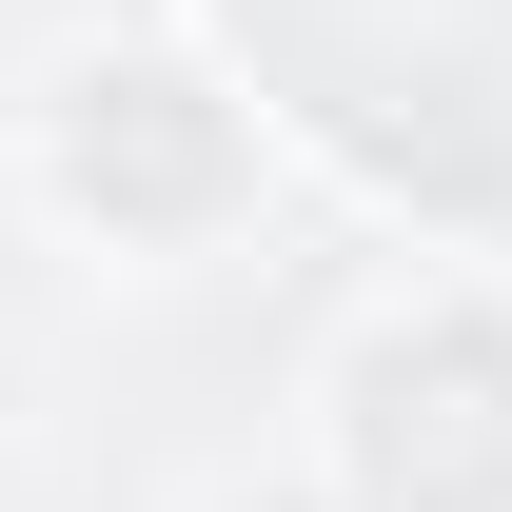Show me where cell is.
Masks as SVG:
<instances>
[{"mask_svg": "<svg viewBox=\"0 0 512 512\" xmlns=\"http://www.w3.org/2000/svg\"><path fill=\"white\" fill-rule=\"evenodd\" d=\"M217 178H237V138L197 119V79H79L60 99V197L79 217L178 237V217H217Z\"/></svg>", "mask_w": 512, "mask_h": 512, "instance_id": "obj_1", "label": "cell"}, {"mask_svg": "<svg viewBox=\"0 0 512 512\" xmlns=\"http://www.w3.org/2000/svg\"><path fill=\"white\" fill-rule=\"evenodd\" d=\"M99 20L119 0H0V119H60L79 79H99Z\"/></svg>", "mask_w": 512, "mask_h": 512, "instance_id": "obj_3", "label": "cell"}, {"mask_svg": "<svg viewBox=\"0 0 512 512\" xmlns=\"http://www.w3.org/2000/svg\"><path fill=\"white\" fill-rule=\"evenodd\" d=\"M414 375H434V414H512V355H493L473 316L375 335V355H355V434H335V453H355V493H375V512H473V493H493V512H512V434H493L473 493H414ZM434 453H453V434H434Z\"/></svg>", "mask_w": 512, "mask_h": 512, "instance_id": "obj_2", "label": "cell"}]
</instances>
